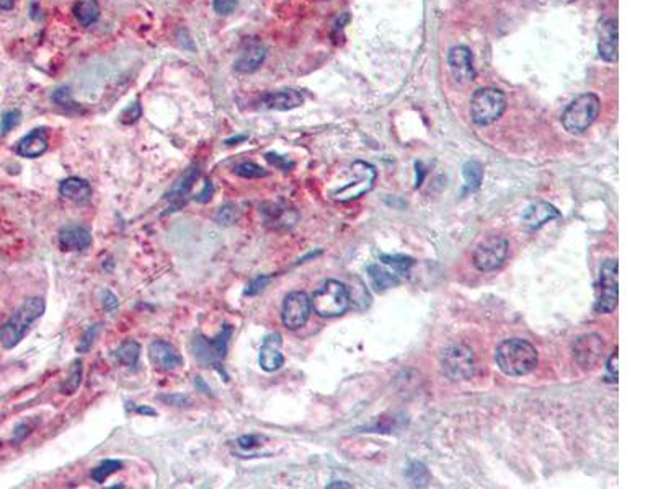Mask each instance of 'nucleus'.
<instances>
[{"label":"nucleus","mask_w":653,"mask_h":489,"mask_svg":"<svg viewBox=\"0 0 653 489\" xmlns=\"http://www.w3.org/2000/svg\"><path fill=\"white\" fill-rule=\"evenodd\" d=\"M498 369L510 377H521L533 372L537 365V351L531 343L521 338L505 339L495 349Z\"/></svg>","instance_id":"1"},{"label":"nucleus","mask_w":653,"mask_h":489,"mask_svg":"<svg viewBox=\"0 0 653 489\" xmlns=\"http://www.w3.org/2000/svg\"><path fill=\"white\" fill-rule=\"evenodd\" d=\"M46 308L44 298L32 297L25 300L22 307L13 313L12 318L0 328V344L5 349H13L25 338L28 329L38 318L43 317Z\"/></svg>","instance_id":"2"},{"label":"nucleus","mask_w":653,"mask_h":489,"mask_svg":"<svg viewBox=\"0 0 653 489\" xmlns=\"http://www.w3.org/2000/svg\"><path fill=\"white\" fill-rule=\"evenodd\" d=\"M313 312L322 318L340 317L349 308V292L340 281L330 279L318 287L311 297Z\"/></svg>","instance_id":"3"},{"label":"nucleus","mask_w":653,"mask_h":489,"mask_svg":"<svg viewBox=\"0 0 653 489\" xmlns=\"http://www.w3.org/2000/svg\"><path fill=\"white\" fill-rule=\"evenodd\" d=\"M599 110L601 101L598 96L593 94L580 95L565 108L562 125L570 134H583L596 121Z\"/></svg>","instance_id":"4"},{"label":"nucleus","mask_w":653,"mask_h":489,"mask_svg":"<svg viewBox=\"0 0 653 489\" xmlns=\"http://www.w3.org/2000/svg\"><path fill=\"white\" fill-rule=\"evenodd\" d=\"M506 110V96L502 90L480 89L471 100V116L477 126H488Z\"/></svg>","instance_id":"5"},{"label":"nucleus","mask_w":653,"mask_h":489,"mask_svg":"<svg viewBox=\"0 0 653 489\" xmlns=\"http://www.w3.org/2000/svg\"><path fill=\"white\" fill-rule=\"evenodd\" d=\"M230 336H232V326L230 325H224L223 331L214 339H209L199 334L192 343L194 357H197V360L203 367H213L220 370V367H223V360L228 356V344Z\"/></svg>","instance_id":"6"},{"label":"nucleus","mask_w":653,"mask_h":489,"mask_svg":"<svg viewBox=\"0 0 653 489\" xmlns=\"http://www.w3.org/2000/svg\"><path fill=\"white\" fill-rule=\"evenodd\" d=\"M441 370L449 380L461 382L475 374V356L466 344H452L441 354Z\"/></svg>","instance_id":"7"},{"label":"nucleus","mask_w":653,"mask_h":489,"mask_svg":"<svg viewBox=\"0 0 653 489\" xmlns=\"http://www.w3.org/2000/svg\"><path fill=\"white\" fill-rule=\"evenodd\" d=\"M508 250H510V245L506 239L500 235H490L475 246L472 261L479 271L492 272L503 266L508 258Z\"/></svg>","instance_id":"8"},{"label":"nucleus","mask_w":653,"mask_h":489,"mask_svg":"<svg viewBox=\"0 0 653 489\" xmlns=\"http://www.w3.org/2000/svg\"><path fill=\"white\" fill-rule=\"evenodd\" d=\"M619 277H618V261L606 260L599 269L598 282V298H596L595 310L598 313H611L618 307L619 298Z\"/></svg>","instance_id":"9"},{"label":"nucleus","mask_w":653,"mask_h":489,"mask_svg":"<svg viewBox=\"0 0 653 489\" xmlns=\"http://www.w3.org/2000/svg\"><path fill=\"white\" fill-rule=\"evenodd\" d=\"M349 172L354 177V179H349L347 184L335 191L333 194V199L337 201H353L361 198L363 194H366L368 191H371L374 186V182H376V168L373 167L371 163L366 162H354L349 168Z\"/></svg>","instance_id":"10"},{"label":"nucleus","mask_w":653,"mask_h":489,"mask_svg":"<svg viewBox=\"0 0 653 489\" xmlns=\"http://www.w3.org/2000/svg\"><path fill=\"white\" fill-rule=\"evenodd\" d=\"M312 310L311 297L306 292L296 291L287 293L282 302L281 320L287 329H299L309 320Z\"/></svg>","instance_id":"11"},{"label":"nucleus","mask_w":653,"mask_h":489,"mask_svg":"<svg viewBox=\"0 0 653 489\" xmlns=\"http://www.w3.org/2000/svg\"><path fill=\"white\" fill-rule=\"evenodd\" d=\"M604 343L599 334H585V336L578 338L573 344V357L577 364L585 370L595 369L599 364L601 357H603Z\"/></svg>","instance_id":"12"},{"label":"nucleus","mask_w":653,"mask_h":489,"mask_svg":"<svg viewBox=\"0 0 653 489\" xmlns=\"http://www.w3.org/2000/svg\"><path fill=\"white\" fill-rule=\"evenodd\" d=\"M447 63H449L452 77L459 84H467L475 79L474 58H472L471 49L466 46H454L447 56Z\"/></svg>","instance_id":"13"},{"label":"nucleus","mask_w":653,"mask_h":489,"mask_svg":"<svg viewBox=\"0 0 653 489\" xmlns=\"http://www.w3.org/2000/svg\"><path fill=\"white\" fill-rule=\"evenodd\" d=\"M149 357H151L154 367L161 370V372H172V370L183 365V357L180 356L177 349H175L170 343L162 341V339H157V341L151 344V348H149Z\"/></svg>","instance_id":"14"},{"label":"nucleus","mask_w":653,"mask_h":489,"mask_svg":"<svg viewBox=\"0 0 653 489\" xmlns=\"http://www.w3.org/2000/svg\"><path fill=\"white\" fill-rule=\"evenodd\" d=\"M598 53L606 63H618V20L606 18L599 23Z\"/></svg>","instance_id":"15"},{"label":"nucleus","mask_w":653,"mask_h":489,"mask_svg":"<svg viewBox=\"0 0 653 489\" xmlns=\"http://www.w3.org/2000/svg\"><path fill=\"white\" fill-rule=\"evenodd\" d=\"M560 217H562V214L559 212V209H555L552 204L539 201V203H534L529 205V208L526 209V212L523 214V225L528 230H537V229H541L542 225L550 222V220H555Z\"/></svg>","instance_id":"16"},{"label":"nucleus","mask_w":653,"mask_h":489,"mask_svg":"<svg viewBox=\"0 0 653 489\" xmlns=\"http://www.w3.org/2000/svg\"><path fill=\"white\" fill-rule=\"evenodd\" d=\"M266 58V48L260 41H250L242 51L240 56L235 59L234 70L239 74H251L263 64Z\"/></svg>","instance_id":"17"},{"label":"nucleus","mask_w":653,"mask_h":489,"mask_svg":"<svg viewBox=\"0 0 653 489\" xmlns=\"http://www.w3.org/2000/svg\"><path fill=\"white\" fill-rule=\"evenodd\" d=\"M281 343V336L278 333H273L265 338L259 357L260 367L263 369L265 372H275V370L281 369L282 364H285V356L280 353Z\"/></svg>","instance_id":"18"},{"label":"nucleus","mask_w":653,"mask_h":489,"mask_svg":"<svg viewBox=\"0 0 653 489\" xmlns=\"http://www.w3.org/2000/svg\"><path fill=\"white\" fill-rule=\"evenodd\" d=\"M199 177V167L198 165H193L192 168L188 170L187 173L183 174V178L177 182V184L166 194V198L170 201V210H180L187 204L188 196L192 193V188L194 182H197Z\"/></svg>","instance_id":"19"},{"label":"nucleus","mask_w":653,"mask_h":489,"mask_svg":"<svg viewBox=\"0 0 653 489\" xmlns=\"http://www.w3.org/2000/svg\"><path fill=\"white\" fill-rule=\"evenodd\" d=\"M263 103L265 108L268 110H275V111H290L294 110V108L301 106L304 103V96H302L301 91L292 90V89H286V90H278V91H271V94H266L263 96Z\"/></svg>","instance_id":"20"},{"label":"nucleus","mask_w":653,"mask_h":489,"mask_svg":"<svg viewBox=\"0 0 653 489\" xmlns=\"http://www.w3.org/2000/svg\"><path fill=\"white\" fill-rule=\"evenodd\" d=\"M49 146V139H48V131L39 127V129H35L30 134H27L22 141L18 142L17 146V153L25 158H36L48 151Z\"/></svg>","instance_id":"21"},{"label":"nucleus","mask_w":653,"mask_h":489,"mask_svg":"<svg viewBox=\"0 0 653 489\" xmlns=\"http://www.w3.org/2000/svg\"><path fill=\"white\" fill-rule=\"evenodd\" d=\"M59 245L66 251H84L92 245V235L84 227L69 225V227L61 229Z\"/></svg>","instance_id":"22"},{"label":"nucleus","mask_w":653,"mask_h":489,"mask_svg":"<svg viewBox=\"0 0 653 489\" xmlns=\"http://www.w3.org/2000/svg\"><path fill=\"white\" fill-rule=\"evenodd\" d=\"M59 193L74 203H87L92 196L90 184L82 178H68L59 184Z\"/></svg>","instance_id":"23"},{"label":"nucleus","mask_w":653,"mask_h":489,"mask_svg":"<svg viewBox=\"0 0 653 489\" xmlns=\"http://www.w3.org/2000/svg\"><path fill=\"white\" fill-rule=\"evenodd\" d=\"M261 212H263L265 222L271 225V227H286V225L294 224L297 219L292 209H285L275 204H270L268 209H261Z\"/></svg>","instance_id":"24"},{"label":"nucleus","mask_w":653,"mask_h":489,"mask_svg":"<svg viewBox=\"0 0 653 489\" xmlns=\"http://www.w3.org/2000/svg\"><path fill=\"white\" fill-rule=\"evenodd\" d=\"M368 274H369V279H371L373 287L378 292L387 291L390 289V287L399 284V276L395 274V272L387 271L384 266L371 265L368 267Z\"/></svg>","instance_id":"25"},{"label":"nucleus","mask_w":653,"mask_h":489,"mask_svg":"<svg viewBox=\"0 0 653 489\" xmlns=\"http://www.w3.org/2000/svg\"><path fill=\"white\" fill-rule=\"evenodd\" d=\"M74 17L82 27H90L100 17V5L97 0H79L72 8Z\"/></svg>","instance_id":"26"},{"label":"nucleus","mask_w":653,"mask_h":489,"mask_svg":"<svg viewBox=\"0 0 653 489\" xmlns=\"http://www.w3.org/2000/svg\"><path fill=\"white\" fill-rule=\"evenodd\" d=\"M113 356H115L118 362L135 369L137 365L139 356H141V346H139V343L135 341V339H130V341L123 343L121 346L113 353Z\"/></svg>","instance_id":"27"},{"label":"nucleus","mask_w":653,"mask_h":489,"mask_svg":"<svg viewBox=\"0 0 653 489\" xmlns=\"http://www.w3.org/2000/svg\"><path fill=\"white\" fill-rule=\"evenodd\" d=\"M462 177L466 182V191H475L480 188L483 179V167L475 160H471L462 168Z\"/></svg>","instance_id":"28"},{"label":"nucleus","mask_w":653,"mask_h":489,"mask_svg":"<svg viewBox=\"0 0 653 489\" xmlns=\"http://www.w3.org/2000/svg\"><path fill=\"white\" fill-rule=\"evenodd\" d=\"M80 380H82V360H75V362L72 364L69 377L64 380L63 385H61L59 391H61V393H64V395L75 393L77 388H79V385H80Z\"/></svg>","instance_id":"29"},{"label":"nucleus","mask_w":653,"mask_h":489,"mask_svg":"<svg viewBox=\"0 0 653 489\" xmlns=\"http://www.w3.org/2000/svg\"><path fill=\"white\" fill-rule=\"evenodd\" d=\"M405 475H407L409 480L412 481L413 486L423 488L428 485V481H430V473L428 470H426V466L423 465V463H420V462L410 463Z\"/></svg>","instance_id":"30"},{"label":"nucleus","mask_w":653,"mask_h":489,"mask_svg":"<svg viewBox=\"0 0 653 489\" xmlns=\"http://www.w3.org/2000/svg\"><path fill=\"white\" fill-rule=\"evenodd\" d=\"M234 173L237 174L240 178H247V179H256V178H265L268 177V172L265 168H261L260 165H256L254 162H242L234 167Z\"/></svg>","instance_id":"31"},{"label":"nucleus","mask_w":653,"mask_h":489,"mask_svg":"<svg viewBox=\"0 0 653 489\" xmlns=\"http://www.w3.org/2000/svg\"><path fill=\"white\" fill-rule=\"evenodd\" d=\"M121 468H123V463L120 460H105L100 466H97L95 470H92V480H95L97 483H105L108 476L113 475V473L120 471Z\"/></svg>","instance_id":"32"},{"label":"nucleus","mask_w":653,"mask_h":489,"mask_svg":"<svg viewBox=\"0 0 653 489\" xmlns=\"http://www.w3.org/2000/svg\"><path fill=\"white\" fill-rule=\"evenodd\" d=\"M237 217H239L237 208H235V205H232V204H225L219 209L218 215H216V222L220 224V225H232V224H235Z\"/></svg>","instance_id":"33"},{"label":"nucleus","mask_w":653,"mask_h":489,"mask_svg":"<svg viewBox=\"0 0 653 489\" xmlns=\"http://www.w3.org/2000/svg\"><path fill=\"white\" fill-rule=\"evenodd\" d=\"M141 115H142L141 103L135 101V103H131V105L128 106L126 110L121 113V115H120V121L123 122V125L131 126V125H135V122L139 121V118H141Z\"/></svg>","instance_id":"34"},{"label":"nucleus","mask_w":653,"mask_h":489,"mask_svg":"<svg viewBox=\"0 0 653 489\" xmlns=\"http://www.w3.org/2000/svg\"><path fill=\"white\" fill-rule=\"evenodd\" d=\"M101 331V323H97V325L94 326H90L89 329H87L85 334H84V338H82V341L79 346H77V351L79 353H87L89 351V349L94 346V343H95V338L99 336V333Z\"/></svg>","instance_id":"35"},{"label":"nucleus","mask_w":653,"mask_h":489,"mask_svg":"<svg viewBox=\"0 0 653 489\" xmlns=\"http://www.w3.org/2000/svg\"><path fill=\"white\" fill-rule=\"evenodd\" d=\"M22 121V113L18 110H10L2 115V122H0V129H2L4 134H7L13 129L15 126L20 125Z\"/></svg>","instance_id":"36"},{"label":"nucleus","mask_w":653,"mask_h":489,"mask_svg":"<svg viewBox=\"0 0 653 489\" xmlns=\"http://www.w3.org/2000/svg\"><path fill=\"white\" fill-rule=\"evenodd\" d=\"M53 100H54V103H58L61 108H64V110L74 111V110H77V108H79V105H77L75 101H72L70 91L68 89H59L53 95Z\"/></svg>","instance_id":"37"},{"label":"nucleus","mask_w":653,"mask_h":489,"mask_svg":"<svg viewBox=\"0 0 653 489\" xmlns=\"http://www.w3.org/2000/svg\"><path fill=\"white\" fill-rule=\"evenodd\" d=\"M380 261H383L385 266H394L395 269L399 271H407L409 267L413 265V260L407 258V256H383Z\"/></svg>","instance_id":"38"},{"label":"nucleus","mask_w":653,"mask_h":489,"mask_svg":"<svg viewBox=\"0 0 653 489\" xmlns=\"http://www.w3.org/2000/svg\"><path fill=\"white\" fill-rule=\"evenodd\" d=\"M101 305H104L108 315H115V313L118 312V308H120V302H118L115 293L110 291H105L104 293H101Z\"/></svg>","instance_id":"39"},{"label":"nucleus","mask_w":653,"mask_h":489,"mask_svg":"<svg viewBox=\"0 0 653 489\" xmlns=\"http://www.w3.org/2000/svg\"><path fill=\"white\" fill-rule=\"evenodd\" d=\"M239 0H214L213 7L214 12L219 15H230L234 13V10L237 8Z\"/></svg>","instance_id":"40"},{"label":"nucleus","mask_w":653,"mask_h":489,"mask_svg":"<svg viewBox=\"0 0 653 489\" xmlns=\"http://www.w3.org/2000/svg\"><path fill=\"white\" fill-rule=\"evenodd\" d=\"M270 281H271L270 276H259L256 279H254L249 286H247V289H245L244 293H245V296H256V293H260L261 291L265 289L266 284H268Z\"/></svg>","instance_id":"41"},{"label":"nucleus","mask_w":653,"mask_h":489,"mask_svg":"<svg viewBox=\"0 0 653 489\" xmlns=\"http://www.w3.org/2000/svg\"><path fill=\"white\" fill-rule=\"evenodd\" d=\"M237 444L240 449H244V450H251V449H255V447H259L261 445V437L260 436H256V434H247V436H242L237 439Z\"/></svg>","instance_id":"42"},{"label":"nucleus","mask_w":653,"mask_h":489,"mask_svg":"<svg viewBox=\"0 0 653 489\" xmlns=\"http://www.w3.org/2000/svg\"><path fill=\"white\" fill-rule=\"evenodd\" d=\"M265 157H266V160H268L271 165H275V167H278L280 170H285V172H290V170L294 167V163L290 162L285 157L276 155V153H266Z\"/></svg>","instance_id":"43"},{"label":"nucleus","mask_w":653,"mask_h":489,"mask_svg":"<svg viewBox=\"0 0 653 489\" xmlns=\"http://www.w3.org/2000/svg\"><path fill=\"white\" fill-rule=\"evenodd\" d=\"M162 401L166 403L172 405V406H188L189 400L185 395H168V396H161Z\"/></svg>","instance_id":"44"},{"label":"nucleus","mask_w":653,"mask_h":489,"mask_svg":"<svg viewBox=\"0 0 653 489\" xmlns=\"http://www.w3.org/2000/svg\"><path fill=\"white\" fill-rule=\"evenodd\" d=\"M618 357H619L618 349H614L613 354H611L609 360H608V374L614 379V382L618 380Z\"/></svg>","instance_id":"45"},{"label":"nucleus","mask_w":653,"mask_h":489,"mask_svg":"<svg viewBox=\"0 0 653 489\" xmlns=\"http://www.w3.org/2000/svg\"><path fill=\"white\" fill-rule=\"evenodd\" d=\"M213 194H214V186H213V183L206 182V183H204L203 191L199 193V194H197V198H194V199H197L198 203H208V201L211 199V196H213Z\"/></svg>","instance_id":"46"},{"label":"nucleus","mask_w":653,"mask_h":489,"mask_svg":"<svg viewBox=\"0 0 653 489\" xmlns=\"http://www.w3.org/2000/svg\"><path fill=\"white\" fill-rule=\"evenodd\" d=\"M136 413L139 414H147V416H157V411L152 408H147V406H136L135 408Z\"/></svg>","instance_id":"47"},{"label":"nucleus","mask_w":653,"mask_h":489,"mask_svg":"<svg viewBox=\"0 0 653 489\" xmlns=\"http://www.w3.org/2000/svg\"><path fill=\"white\" fill-rule=\"evenodd\" d=\"M17 0H0V8L2 10H12Z\"/></svg>","instance_id":"48"},{"label":"nucleus","mask_w":653,"mask_h":489,"mask_svg":"<svg viewBox=\"0 0 653 489\" xmlns=\"http://www.w3.org/2000/svg\"><path fill=\"white\" fill-rule=\"evenodd\" d=\"M245 139H247V136H235V137L228 139V141H225V144H228V146H235V144H237V142H244Z\"/></svg>","instance_id":"49"},{"label":"nucleus","mask_w":653,"mask_h":489,"mask_svg":"<svg viewBox=\"0 0 653 489\" xmlns=\"http://www.w3.org/2000/svg\"><path fill=\"white\" fill-rule=\"evenodd\" d=\"M328 489H333V488H353L352 485H348V483H344V481H333L330 483V485H327Z\"/></svg>","instance_id":"50"},{"label":"nucleus","mask_w":653,"mask_h":489,"mask_svg":"<svg viewBox=\"0 0 653 489\" xmlns=\"http://www.w3.org/2000/svg\"><path fill=\"white\" fill-rule=\"evenodd\" d=\"M559 2H562V4H572V2H575V0H559Z\"/></svg>","instance_id":"51"}]
</instances>
